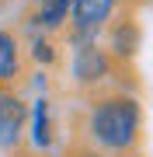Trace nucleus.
<instances>
[{
    "label": "nucleus",
    "mask_w": 153,
    "mask_h": 157,
    "mask_svg": "<svg viewBox=\"0 0 153 157\" xmlns=\"http://www.w3.org/2000/svg\"><path fill=\"white\" fill-rule=\"evenodd\" d=\"M52 133H49V101H35V147H49Z\"/></svg>",
    "instance_id": "7"
},
{
    "label": "nucleus",
    "mask_w": 153,
    "mask_h": 157,
    "mask_svg": "<svg viewBox=\"0 0 153 157\" xmlns=\"http://www.w3.org/2000/svg\"><path fill=\"white\" fill-rule=\"evenodd\" d=\"M35 4H42V0H35Z\"/></svg>",
    "instance_id": "10"
},
{
    "label": "nucleus",
    "mask_w": 153,
    "mask_h": 157,
    "mask_svg": "<svg viewBox=\"0 0 153 157\" xmlns=\"http://www.w3.org/2000/svg\"><path fill=\"white\" fill-rule=\"evenodd\" d=\"M66 14H70V0H42V11L35 21L46 25V28H59L66 21Z\"/></svg>",
    "instance_id": "6"
},
{
    "label": "nucleus",
    "mask_w": 153,
    "mask_h": 157,
    "mask_svg": "<svg viewBox=\"0 0 153 157\" xmlns=\"http://www.w3.org/2000/svg\"><path fill=\"white\" fill-rule=\"evenodd\" d=\"M115 0H70V14H73V28L80 35H91L108 21Z\"/></svg>",
    "instance_id": "2"
},
{
    "label": "nucleus",
    "mask_w": 153,
    "mask_h": 157,
    "mask_svg": "<svg viewBox=\"0 0 153 157\" xmlns=\"http://www.w3.org/2000/svg\"><path fill=\"white\" fill-rule=\"evenodd\" d=\"M24 126V108L11 94H0V147H14Z\"/></svg>",
    "instance_id": "3"
},
{
    "label": "nucleus",
    "mask_w": 153,
    "mask_h": 157,
    "mask_svg": "<svg viewBox=\"0 0 153 157\" xmlns=\"http://www.w3.org/2000/svg\"><path fill=\"white\" fill-rule=\"evenodd\" d=\"M17 77V42L11 32H0V80Z\"/></svg>",
    "instance_id": "5"
},
{
    "label": "nucleus",
    "mask_w": 153,
    "mask_h": 157,
    "mask_svg": "<svg viewBox=\"0 0 153 157\" xmlns=\"http://www.w3.org/2000/svg\"><path fill=\"white\" fill-rule=\"evenodd\" d=\"M35 59H46V63H49V59H52V45H49V42H38V45H35Z\"/></svg>",
    "instance_id": "8"
},
{
    "label": "nucleus",
    "mask_w": 153,
    "mask_h": 157,
    "mask_svg": "<svg viewBox=\"0 0 153 157\" xmlns=\"http://www.w3.org/2000/svg\"><path fill=\"white\" fill-rule=\"evenodd\" d=\"M84 157H97V154H84Z\"/></svg>",
    "instance_id": "9"
},
{
    "label": "nucleus",
    "mask_w": 153,
    "mask_h": 157,
    "mask_svg": "<svg viewBox=\"0 0 153 157\" xmlns=\"http://www.w3.org/2000/svg\"><path fill=\"white\" fill-rule=\"evenodd\" d=\"M101 73H104V56L97 49L87 45V49L77 52V80L80 84H91V80H97Z\"/></svg>",
    "instance_id": "4"
},
{
    "label": "nucleus",
    "mask_w": 153,
    "mask_h": 157,
    "mask_svg": "<svg viewBox=\"0 0 153 157\" xmlns=\"http://www.w3.org/2000/svg\"><path fill=\"white\" fill-rule=\"evenodd\" d=\"M139 133V105L132 98H108L91 115V136L101 147L122 150L136 140Z\"/></svg>",
    "instance_id": "1"
}]
</instances>
